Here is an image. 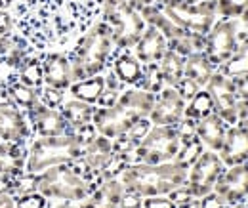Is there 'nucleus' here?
Here are the masks:
<instances>
[{"instance_id": "obj_1", "label": "nucleus", "mask_w": 248, "mask_h": 208, "mask_svg": "<svg viewBox=\"0 0 248 208\" xmlns=\"http://www.w3.org/2000/svg\"><path fill=\"white\" fill-rule=\"evenodd\" d=\"M153 103H155V94L136 86H128L123 90L115 105L93 109V128L97 130V134L115 140L126 134L138 120L149 119Z\"/></svg>"}, {"instance_id": "obj_2", "label": "nucleus", "mask_w": 248, "mask_h": 208, "mask_svg": "<svg viewBox=\"0 0 248 208\" xmlns=\"http://www.w3.org/2000/svg\"><path fill=\"white\" fill-rule=\"evenodd\" d=\"M115 50L117 48L109 25L101 19L93 21L86 32L80 34L75 48L67 52L71 61L73 82L90 79L95 75H103L111 63Z\"/></svg>"}, {"instance_id": "obj_3", "label": "nucleus", "mask_w": 248, "mask_h": 208, "mask_svg": "<svg viewBox=\"0 0 248 208\" xmlns=\"http://www.w3.org/2000/svg\"><path fill=\"white\" fill-rule=\"evenodd\" d=\"M119 179L123 181L124 189L134 191L145 199L156 195H168L180 185H184L187 179V170L176 164L174 160L162 164L134 162L124 168Z\"/></svg>"}, {"instance_id": "obj_4", "label": "nucleus", "mask_w": 248, "mask_h": 208, "mask_svg": "<svg viewBox=\"0 0 248 208\" xmlns=\"http://www.w3.org/2000/svg\"><path fill=\"white\" fill-rule=\"evenodd\" d=\"M84 153V144L73 134L50 136V138H32L27 149L25 170L29 174H38L50 166L77 162Z\"/></svg>"}, {"instance_id": "obj_5", "label": "nucleus", "mask_w": 248, "mask_h": 208, "mask_svg": "<svg viewBox=\"0 0 248 208\" xmlns=\"http://www.w3.org/2000/svg\"><path fill=\"white\" fill-rule=\"evenodd\" d=\"M36 191L50 203H78L92 193V185L71 164L50 166L36 174Z\"/></svg>"}, {"instance_id": "obj_6", "label": "nucleus", "mask_w": 248, "mask_h": 208, "mask_svg": "<svg viewBox=\"0 0 248 208\" xmlns=\"http://www.w3.org/2000/svg\"><path fill=\"white\" fill-rule=\"evenodd\" d=\"M99 19L109 25L117 50H132L143 31L147 29V23L140 16V12L130 8L126 0L115 4H101Z\"/></svg>"}, {"instance_id": "obj_7", "label": "nucleus", "mask_w": 248, "mask_h": 208, "mask_svg": "<svg viewBox=\"0 0 248 208\" xmlns=\"http://www.w3.org/2000/svg\"><path fill=\"white\" fill-rule=\"evenodd\" d=\"M160 10L180 27L187 32L208 34L212 25L216 23V0H202L191 4L186 0H160Z\"/></svg>"}, {"instance_id": "obj_8", "label": "nucleus", "mask_w": 248, "mask_h": 208, "mask_svg": "<svg viewBox=\"0 0 248 208\" xmlns=\"http://www.w3.org/2000/svg\"><path fill=\"white\" fill-rule=\"evenodd\" d=\"M180 147H182V138L176 126H151L147 136L138 144L134 151V162H145V164L172 162Z\"/></svg>"}, {"instance_id": "obj_9", "label": "nucleus", "mask_w": 248, "mask_h": 208, "mask_svg": "<svg viewBox=\"0 0 248 208\" xmlns=\"http://www.w3.org/2000/svg\"><path fill=\"white\" fill-rule=\"evenodd\" d=\"M239 46V32L235 19H219L204 36V56L214 67H221Z\"/></svg>"}, {"instance_id": "obj_10", "label": "nucleus", "mask_w": 248, "mask_h": 208, "mask_svg": "<svg viewBox=\"0 0 248 208\" xmlns=\"http://www.w3.org/2000/svg\"><path fill=\"white\" fill-rule=\"evenodd\" d=\"M223 170H225V164L221 162L219 155L204 149V153L197 159V162L187 170L186 187L191 191L193 197L201 199L210 191H214V185Z\"/></svg>"}, {"instance_id": "obj_11", "label": "nucleus", "mask_w": 248, "mask_h": 208, "mask_svg": "<svg viewBox=\"0 0 248 208\" xmlns=\"http://www.w3.org/2000/svg\"><path fill=\"white\" fill-rule=\"evenodd\" d=\"M206 92L212 97L214 103V113L219 115L229 126L237 124V105H239V97L235 92L233 79L225 77L223 73L214 71V75L210 77L208 84L204 86Z\"/></svg>"}, {"instance_id": "obj_12", "label": "nucleus", "mask_w": 248, "mask_h": 208, "mask_svg": "<svg viewBox=\"0 0 248 208\" xmlns=\"http://www.w3.org/2000/svg\"><path fill=\"white\" fill-rule=\"evenodd\" d=\"M186 99L180 96V92L172 86H164L155 96L153 109L149 113V120L153 126H176L184 119L186 111Z\"/></svg>"}, {"instance_id": "obj_13", "label": "nucleus", "mask_w": 248, "mask_h": 208, "mask_svg": "<svg viewBox=\"0 0 248 208\" xmlns=\"http://www.w3.org/2000/svg\"><path fill=\"white\" fill-rule=\"evenodd\" d=\"M0 140L12 144H29L32 140L29 117L16 103L0 105Z\"/></svg>"}, {"instance_id": "obj_14", "label": "nucleus", "mask_w": 248, "mask_h": 208, "mask_svg": "<svg viewBox=\"0 0 248 208\" xmlns=\"http://www.w3.org/2000/svg\"><path fill=\"white\" fill-rule=\"evenodd\" d=\"M214 191L231 207L248 199V162L227 166L217 178Z\"/></svg>"}, {"instance_id": "obj_15", "label": "nucleus", "mask_w": 248, "mask_h": 208, "mask_svg": "<svg viewBox=\"0 0 248 208\" xmlns=\"http://www.w3.org/2000/svg\"><path fill=\"white\" fill-rule=\"evenodd\" d=\"M31 122L32 138H50V136H63L69 134V124L63 119L60 109H50L42 101H38L32 109L27 111Z\"/></svg>"}, {"instance_id": "obj_16", "label": "nucleus", "mask_w": 248, "mask_h": 208, "mask_svg": "<svg viewBox=\"0 0 248 208\" xmlns=\"http://www.w3.org/2000/svg\"><path fill=\"white\" fill-rule=\"evenodd\" d=\"M40 60H42L44 86H52V88L67 92L69 86L73 84L69 54L58 52V50H48V52H40Z\"/></svg>"}, {"instance_id": "obj_17", "label": "nucleus", "mask_w": 248, "mask_h": 208, "mask_svg": "<svg viewBox=\"0 0 248 208\" xmlns=\"http://www.w3.org/2000/svg\"><path fill=\"white\" fill-rule=\"evenodd\" d=\"M221 162L225 166H237V164H245L248 162V132L239 126L233 124L227 128L225 134V142L223 147L217 153Z\"/></svg>"}, {"instance_id": "obj_18", "label": "nucleus", "mask_w": 248, "mask_h": 208, "mask_svg": "<svg viewBox=\"0 0 248 208\" xmlns=\"http://www.w3.org/2000/svg\"><path fill=\"white\" fill-rule=\"evenodd\" d=\"M166 50H168V40L164 38V34L155 27L147 25V29L143 31V34L132 48V54L140 60L141 65H149L162 60Z\"/></svg>"}, {"instance_id": "obj_19", "label": "nucleus", "mask_w": 248, "mask_h": 208, "mask_svg": "<svg viewBox=\"0 0 248 208\" xmlns=\"http://www.w3.org/2000/svg\"><path fill=\"white\" fill-rule=\"evenodd\" d=\"M126 191L123 185V181L119 178H111L101 181L92 193L78 201L77 207L78 208H119L121 197Z\"/></svg>"}, {"instance_id": "obj_20", "label": "nucleus", "mask_w": 248, "mask_h": 208, "mask_svg": "<svg viewBox=\"0 0 248 208\" xmlns=\"http://www.w3.org/2000/svg\"><path fill=\"white\" fill-rule=\"evenodd\" d=\"M227 128H229V124L221 119L219 115H216V113H212V115H208V117L195 122L197 138L202 142L204 149L214 151V153H219L221 147H223Z\"/></svg>"}, {"instance_id": "obj_21", "label": "nucleus", "mask_w": 248, "mask_h": 208, "mask_svg": "<svg viewBox=\"0 0 248 208\" xmlns=\"http://www.w3.org/2000/svg\"><path fill=\"white\" fill-rule=\"evenodd\" d=\"M124 86H138L143 75V65L132 54V50H115L109 67Z\"/></svg>"}, {"instance_id": "obj_22", "label": "nucleus", "mask_w": 248, "mask_h": 208, "mask_svg": "<svg viewBox=\"0 0 248 208\" xmlns=\"http://www.w3.org/2000/svg\"><path fill=\"white\" fill-rule=\"evenodd\" d=\"M29 144H12L0 140V176H17L25 170Z\"/></svg>"}, {"instance_id": "obj_23", "label": "nucleus", "mask_w": 248, "mask_h": 208, "mask_svg": "<svg viewBox=\"0 0 248 208\" xmlns=\"http://www.w3.org/2000/svg\"><path fill=\"white\" fill-rule=\"evenodd\" d=\"M2 80H4V84H6V90H8L10 97H12V101H14L19 109H23L25 113H27L29 109H32V107L40 101L38 90L31 88V86L23 84L21 80H17L16 73H8L6 77H2Z\"/></svg>"}, {"instance_id": "obj_24", "label": "nucleus", "mask_w": 248, "mask_h": 208, "mask_svg": "<svg viewBox=\"0 0 248 208\" xmlns=\"http://www.w3.org/2000/svg\"><path fill=\"white\" fill-rule=\"evenodd\" d=\"M93 109H95V105L84 103V101L75 99V97L65 99V101H63V105L60 107L63 119L67 120V124H69V132H73V130H78V128H82V126L92 124Z\"/></svg>"}, {"instance_id": "obj_25", "label": "nucleus", "mask_w": 248, "mask_h": 208, "mask_svg": "<svg viewBox=\"0 0 248 208\" xmlns=\"http://www.w3.org/2000/svg\"><path fill=\"white\" fill-rule=\"evenodd\" d=\"M216 67L210 63V60L204 56V52H195L186 58L184 65V77L193 80L199 88H204L210 80V77L214 75Z\"/></svg>"}, {"instance_id": "obj_26", "label": "nucleus", "mask_w": 248, "mask_h": 208, "mask_svg": "<svg viewBox=\"0 0 248 208\" xmlns=\"http://www.w3.org/2000/svg\"><path fill=\"white\" fill-rule=\"evenodd\" d=\"M140 16L143 17V21L147 23V25H151V27H155L158 29L162 34H164V38L166 40H172V38H176V36H180V34H184L186 31L180 29L162 10H160V6L158 4H153V6H147V8H143L141 12H140Z\"/></svg>"}, {"instance_id": "obj_27", "label": "nucleus", "mask_w": 248, "mask_h": 208, "mask_svg": "<svg viewBox=\"0 0 248 208\" xmlns=\"http://www.w3.org/2000/svg\"><path fill=\"white\" fill-rule=\"evenodd\" d=\"M103 90H105V79H103V75H95V77H90V79L73 82L67 92L75 99H80L84 103L95 105L97 99H99V96L103 94Z\"/></svg>"}, {"instance_id": "obj_28", "label": "nucleus", "mask_w": 248, "mask_h": 208, "mask_svg": "<svg viewBox=\"0 0 248 208\" xmlns=\"http://www.w3.org/2000/svg\"><path fill=\"white\" fill-rule=\"evenodd\" d=\"M216 71L223 73L229 79H237L241 75L248 73V31L239 34V46L235 50V54L225 61L221 67H217Z\"/></svg>"}, {"instance_id": "obj_29", "label": "nucleus", "mask_w": 248, "mask_h": 208, "mask_svg": "<svg viewBox=\"0 0 248 208\" xmlns=\"http://www.w3.org/2000/svg\"><path fill=\"white\" fill-rule=\"evenodd\" d=\"M17 80H21L23 84L31 86V88L40 90L44 86V79H42V60H40V52H32L27 60L21 63V67L16 71Z\"/></svg>"}, {"instance_id": "obj_30", "label": "nucleus", "mask_w": 248, "mask_h": 208, "mask_svg": "<svg viewBox=\"0 0 248 208\" xmlns=\"http://www.w3.org/2000/svg\"><path fill=\"white\" fill-rule=\"evenodd\" d=\"M184 65H186V58H182L174 50H166L162 60L158 61V67H160L166 86H172V88L178 86V82L184 79Z\"/></svg>"}, {"instance_id": "obj_31", "label": "nucleus", "mask_w": 248, "mask_h": 208, "mask_svg": "<svg viewBox=\"0 0 248 208\" xmlns=\"http://www.w3.org/2000/svg\"><path fill=\"white\" fill-rule=\"evenodd\" d=\"M214 113V103H212V97L210 94L206 92V88H201L189 101L186 103V111H184V117L191 120H201L208 115Z\"/></svg>"}, {"instance_id": "obj_32", "label": "nucleus", "mask_w": 248, "mask_h": 208, "mask_svg": "<svg viewBox=\"0 0 248 208\" xmlns=\"http://www.w3.org/2000/svg\"><path fill=\"white\" fill-rule=\"evenodd\" d=\"M168 50H174L182 58H187L195 52H204V34L197 32H184L172 40H168Z\"/></svg>"}, {"instance_id": "obj_33", "label": "nucleus", "mask_w": 248, "mask_h": 208, "mask_svg": "<svg viewBox=\"0 0 248 208\" xmlns=\"http://www.w3.org/2000/svg\"><path fill=\"white\" fill-rule=\"evenodd\" d=\"M202 153H204V145H202V142H201V140L197 138V134H195L193 138H189L187 142L182 144V147L178 151L174 162L180 164V166H184L186 170H189V168L197 162V159H199Z\"/></svg>"}, {"instance_id": "obj_34", "label": "nucleus", "mask_w": 248, "mask_h": 208, "mask_svg": "<svg viewBox=\"0 0 248 208\" xmlns=\"http://www.w3.org/2000/svg\"><path fill=\"white\" fill-rule=\"evenodd\" d=\"M164 79H162V73H160V67L158 63H149V65H143V75H141V80L136 88H141L145 92H151V94H158L160 90L164 88Z\"/></svg>"}, {"instance_id": "obj_35", "label": "nucleus", "mask_w": 248, "mask_h": 208, "mask_svg": "<svg viewBox=\"0 0 248 208\" xmlns=\"http://www.w3.org/2000/svg\"><path fill=\"white\" fill-rule=\"evenodd\" d=\"M248 10V0H216V14L221 19L241 17Z\"/></svg>"}, {"instance_id": "obj_36", "label": "nucleus", "mask_w": 248, "mask_h": 208, "mask_svg": "<svg viewBox=\"0 0 248 208\" xmlns=\"http://www.w3.org/2000/svg\"><path fill=\"white\" fill-rule=\"evenodd\" d=\"M38 96H40V101L50 109H60L65 101V92L52 86H42L38 90Z\"/></svg>"}, {"instance_id": "obj_37", "label": "nucleus", "mask_w": 248, "mask_h": 208, "mask_svg": "<svg viewBox=\"0 0 248 208\" xmlns=\"http://www.w3.org/2000/svg\"><path fill=\"white\" fill-rule=\"evenodd\" d=\"M48 207H50V201L46 197H42L38 191H32V193H25V195L16 197V208H48Z\"/></svg>"}, {"instance_id": "obj_38", "label": "nucleus", "mask_w": 248, "mask_h": 208, "mask_svg": "<svg viewBox=\"0 0 248 208\" xmlns=\"http://www.w3.org/2000/svg\"><path fill=\"white\" fill-rule=\"evenodd\" d=\"M151 126H153V124H151V120L141 119V120H138V122H136V124H134V126H132L124 136H126L132 144H136V145H138V144L147 136V132L151 130Z\"/></svg>"}, {"instance_id": "obj_39", "label": "nucleus", "mask_w": 248, "mask_h": 208, "mask_svg": "<svg viewBox=\"0 0 248 208\" xmlns=\"http://www.w3.org/2000/svg\"><path fill=\"white\" fill-rule=\"evenodd\" d=\"M10 178L0 176V208H16V195L10 191Z\"/></svg>"}, {"instance_id": "obj_40", "label": "nucleus", "mask_w": 248, "mask_h": 208, "mask_svg": "<svg viewBox=\"0 0 248 208\" xmlns=\"http://www.w3.org/2000/svg\"><path fill=\"white\" fill-rule=\"evenodd\" d=\"M141 208H178L176 203L168 195H156V197H145Z\"/></svg>"}, {"instance_id": "obj_41", "label": "nucleus", "mask_w": 248, "mask_h": 208, "mask_svg": "<svg viewBox=\"0 0 248 208\" xmlns=\"http://www.w3.org/2000/svg\"><path fill=\"white\" fill-rule=\"evenodd\" d=\"M16 32V21L10 10H0V36H10Z\"/></svg>"}, {"instance_id": "obj_42", "label": "nucleus", "mask_w": 248, "mask_h": 208, "mask_svg": "<svg viewBox=\"0 0 248 208\" xmlns=\"http://www.w3.org/2000/svg\"><path fill=\"white\" fill-rule=\"evenodd\" d=\"M197 208H229V205L217 195L216 191H210L208 195L199 199V207Z\"/></svg>"}, {"instance_id": "obj_43", "label": "nucleus", "mask_w": 248, "mask_h": 208, "mask_svg": "<svg viewBox=\"0 0 248 208\" xmlns=\"http://www.w3.org/2000/svg\"><path fill=\"white\" fill-rule=\"evenodd\" d=\"M141 207H143V197L126 189L123 193V197H121L119 208H141Z\"/></svg>"}, {"instance_id": "obj_44", "label": "nucleus", "mask_w": 248, "mask_h": 208, "mask_svg": "<svg viewBox=\"0 0 248 208\" xmlns=\"http://www.w3.org/2000/svg\"><path fill=\"white\" fill-rule=\"evenodd\" d=\"M174 88L180 92V96H182L186 101H189V99H191V97L201 90L195 82H193V80H189V79H186V77H184V79L178 82V86H174Z\"/></svg>"}, {"instance_id": "obj_45", "label": "nucleus", "mask_w": 248, "mask_h": 208, "mask_svg": "<svg viewBox=\"0 0 248 208\" xmlns=\"http://www.w3.org/2000/svg\"><path fill=\"white\" fill-rule=\"evenodd\" d=\"M233 84H235L237 97L239 99H248V73L237 77V79H233Z\"/></svg>"}, {"instance_id": "obj_46", "label": "nucleus", "mask_w": 248, "mask_h": 208, "mask_svg": "<svg viewBox=\"0 0 248 208\" xmlns=\"http://www.w3.org/2000/svg\"><path fill=\"white\" fill-rule=\"evenodd\" d=\"M237 124L248 132V99H239L237 105Z\"/></svg>"}, {"instance_id": "obj_47", "label": "nucleus", "mask_w": 248, "mask_h": 208, "mask_svg": "<svg viewBox=\"0 0 248 208\" xmlns=\"http://www.w3.org/2000/svg\"><path fill=\"white\" fill-rule=\"evenodd\" d=\"M126 2H128V6H130V8H134L136 12H141L143 8L156 4V0H126Z\"/></svg>"}, {"instance_id": "obj_48", "label": "nucleus", "mask_w": 248, "mask_h": 208, "mask_svg": "<svg viewBox=\"0 0 248 208\" xmlns=\"http://www.w3.org/2000/svg\"><path fill=\"white\" fill-rule=\"evenodd\" d=\"M50 208H78V207H77V203H65V201H58V203H54Z\"/></svg>"}, {"instance_id": "obj_49", "label": "nucleus", "mask_w": 248, "mask_h": 208, "mask_svg": "<svg viewBox=\"0 0 248 208\" xmlns=\"http://www.w3.org/2000/svg\"><path fill=\"white\" fill-rule=\"evenodd\" d=\"M229 208H248V203H245V201H243V203H237V205H231V207Z\"/></svg>"}, {"instance_id": "obj_50", "label": "nucleus", "mask_w": 248, "mask_h": 208, "mask_svg": "<svg viewBox=\"0 0 248 208\" xmlns=\"http://www.w3.org/2000/svg\"><path fill=\"white\" fill-rule=\"evenodd\" d=\"M241 21H243V23H245V25L248 27V10L245 12V14H243V16H241Z\"/></svg>"}, {"instance_id": "obj_51", "label": "nucleus", "mask_w": 248, "mask_h": 208, "mask_svg": "<svg viewBox=\"0 0 248 208\" xmlns=\"http://www.w3.org/2000/svg\"><path fill=\"white\" fill-rule=\"evenodd\" d=\"M2 77H4V67H2V63H0V80H2Z\"/></svg>"}, {"instance_id": "obj_52", "label": "nucleus", "mask_w": 248, "mask_h": 208, "mask_svg": "<svg viewBox=\"0 0 248 208\" xmlns=\"http://www.w3.org/2000/svg\"><path fill=\"white\" fill-rule=\"evenodd\" d=\"M186 2H191V4H197V2H202V0H186Z\"/></svg>"}]
</instances>
